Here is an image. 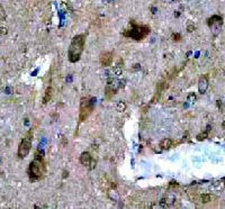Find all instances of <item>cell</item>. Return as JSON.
<instances>
[{
	"label": "cell",
	"mask_w": 225,
	"mask_h": 209,
	"mask_svg": "<svg viewBox=\"0 0 225 209\" xmlns=\"http://www.w3.org/2000/svg\"><path fill=\"white\" fill-rule=\"evenodd\" d=\"M32 142H33V130L31 129L26 133V135L24 136V138L22 139V142L19 144L18 151H17L18 158H24L29 154L31 149H32Z\"/></svg>",
	"instance_id": "cell-5"
},
{
	"label": "cell",
	"mask_w": 225,
	"mask_h": 209,
	"mask_svg": "<svg viewBox=\"0 0 225 209\" xmlns=\"http://www.w3.org/2000/svg\"><path fill=\"white\" fill-rule=\"evenodd\" d=\"M207 88H208V81H207L206 77L204 75V77H202V78L199 79V81H198V90H199L200 93H205Z\"/></svg>",
	"instance_id": "cell-8"
},
{
	"label": "cell",
	"mask_w": 225,
	"mask_h": 209,
	"mask_svg": "<svg viewBox=\"0 0 225 209\" xmlns=\"http://www.w3.org/2000/svg\"><path fill=\"white\" fill-rule=\"evenodd\" d=\"M150 34V27L148 26H140V25H133L131 29L124 33V36L131 37L135 41H142Z\"/></svg>",
	"instance_id": "cell-4"
},
{
	"label": "cell",
	"mask_w": 225,
	"mask_h": 209,
	"mask_svg": "<svg viewBox=\"0 0 225 209\" xmlns=\"http://www.w3.org/2000/svg\"><path fill=\"white\" fill-rule=\"evenodd\" d=\"M52 93H53V89H52V87H48V88L46 89V91H45L44 98H43V102H44V103H47V102L51 100Z\"/></svg>",
	"instance_id": "cell-9"
},
{
	"label": "cell",
	"mask_w": 225,
	"mask_h": 209,
	"mask_svg": "<svg viewBox=\"0 0 225 209\" xmlns=\"http://www.w3.org/2000/svg\"><path fill=\"white\" fill-rule=\"evenodd\" d=\"M96 98L94 97H83L80 101V112H79V123L87 120V118L91 115L95 109Z\"/></svg>",
	"instance_id": "cell-3"
},
{
	"label": "cell",
	"mask_w": 225,
	"mask_h": 209,
	"mask_svg": "<svg viewBox=\"0 0 225 209\" xmlns=\"http://www.w3.org/2000/svg\"><path fill=\"white\" fill-rule=\"evenodd\" d=\"M117 109L119 110V112L124 110V109H125V105H124V103H122V102H119V103H118V106H117Z\"/></svg>",
	"instance_id": "cell-12"
},
{
	"label": "cell",
	"mask_w": 225,
	"mask_h": 209,
	"mask_svg": "<svg viewBox=\"0 0 225 209\" xmlns=\"http://www.w3.org/2000/svg\"><path fill=\"white\" fill-rule=\"evenodd\" d=\"M113 59H114L113 52H104L103 54L100 55V57H99V61H100L101 66L107 68V66H109L113 63Z\"/></svg>",
	"instance_id": "cell-6"
},
{
	"label": "cell",
	"mask_w": 225,
	"mask_h": 209,
	"mask_svg": "<svg viewBox=\"0 0 225 209\" xmlns=\"http://www.w3.org/2000/svg\"><path fill=\"white\" fill-rule=\"evenodd\" d=\"M84 44H86V35L80 34L72 38L70 47L68 50V59L71 63H75L80 60L83 53Z\"/></svg>",
	"instance_id": "cell-2"
},
{
	"label": "cell",
	"mask_w": 225,
	"mask_h": 209,
	"mask_svg": "<svg viewBox=\"0 0 225 209\" xmlns=\"http://www.w3.org/2000/svg\"><path fill=\"white\" fill-rule=\"evenodd\" d=\"M80 162L84 167H89L90 164L92 163V158H91V155L88 152H83L81 154V156H80Z\"/></svg>",
	"instance_id": "cell-7"
},
{
	"label": "cell",
	"mask_w": 225,
	"mask_h": 209,
	"mask_svg": "<svg viewBox=\"0 0 225 209\" xmlns=\"http://www.w3.org/2000/svg\"><path fill=\"white\" fill-rule=\"evenodd\" d=\"M172 144H174V141L170 138H165L163 139L162 142H161V144H160V146H161V149H170L171 146H172Z\"/></svg>",
	"instance_id": "cell-10"
},
{
	"label": "cell",
	"mask_w": 225,
	"mask_h": 209,
	"mask_svg": "<svg viewBox=\"0 0 225 209\" xmlns=\"http://www.w3.org/2000/svg\"><path fill=\"white\" fill-rule=\"evenodd\" d=\"M45 172H46V165H45V161H44V154L42 151L37 149L35 152L34 160L31 162L29 167H28L29 180L32 182L41 180L44 177Z\"/></svg>",
	"instance_id": "cell-1"
},
{
	"label": "cell",
	"mask_w": 225,
	"mask_h": 209,
	"mask_svg": "<svg viewBox=\"0 0 225 209\" xmlns=\"http://www.w3.org/2000/svg\"><path fill=\"white\" fill-rule=\"evenodd\" d=\"M200 199H202V202L206 204V202H209V201H211V196L209 195H202L200 196Z\"/></svg>",
	"instance_id": "cell-11"
}]
</instances>
